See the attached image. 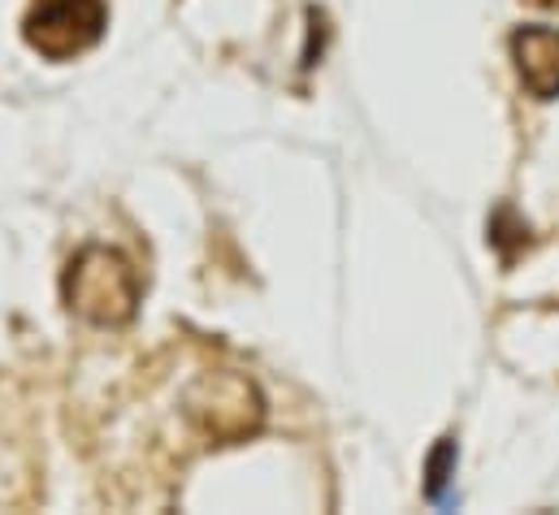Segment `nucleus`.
<instances>
[{
	"label": "nucleus",
	"instance_id": "nucleus-4",
	"mask_svg": "<svg viewBox=\"0 0 559 515\" xmlns=\"http://www.w3.org/2000/svg\"><path fill=\"white\" fill-rule=\"evenodd\" d=\"M512 61L534 100L559 96V31L556 26H521L512 35Z\"/></svg>",
	"mask_w": 559,
	"mask_h": 515
},
{
	"label": "nucleus",
	"instance_id": "nucleus-6",
	"mask_svg": "<svg viewBox=\"0 0 559 515\" xmlns=\"http://www.w3.org/2000/svg\"><path fill=\"white\" fill-rule=\"evenodd\" d=\"M525 4H534V9H547V13H559V0H525Z\"/></svg>",
	"mask_w": 559,
	"mask_h": 515
},
{
	"label": "nucleus",
	"instance_id": "nucleus-1",
	"mask_svg": "<svg viewBox=\"0 0 559 515\" xmlns=\"http://www.w3.org/2000/svg\"><path fill=\"white\" fill-rule=\"evenodd\" d=\"M61 299L92 325H127L140 312V273L114 248H83L61 277Z\"/></svg>",
	"mask_w": 559,
	"mask_h": 515
},
{
	"label": "nucleus",
	"instance_id": "nucleus-5",
	"mask_svg": "<svg viewBox=\"0 0 559 515\" xmlns=\"http://www.w3.org/2000/svg\"><path fill=\"white\" fill-rule=\"evenodd\" d=\"M451 472H455V442L442 438V442L433 446V455H429V468H425V494H429V503L451 507V494H447Z\"/></svg>",
	"mask_w": 559,
	"mask_h": 515
},
{
	"label": "nucleus",
	"instance_id": "nucleus-3",
	"mask_svg": "<svg viewBox=\"0 0 559 515\" xmlns=\"http://www.w3.org/2000/svg\"><path fill=\"white\" fill-rule=\"evenodd\" d=\"M191 420H200V429L213 442H230L243 438L261 424V398L252 382H243L239 373H209L200 386L191 390Z\"/></svg>",
	"mask_w": 559,
	"mask_h": 515
},
{
	"label": "nucleus",
	"instance_id": "nucleus-2",
	"mask_svg": "<svg viewBox=\"0 0 559 515\" xmlns=\"http://www.w3.org/2000/svg\"><path fill=\"white\" fill-rule=\"evenodd\" d=\"M105 26V0H31L22 17V39L48 61H74L100 44Z\"/></svg>",
	"mask_w": 559,
	"mask_h": 515
}]
</instances>
